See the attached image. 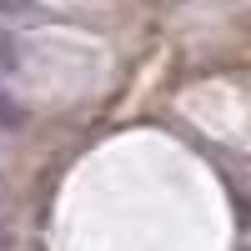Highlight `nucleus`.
Listing matches in <instances>:
<instances>
[{"mask_svg":"<svg viewBox=\"0 0 251 251\" xmlns=\"http://www.w3.org/2000/svg\"><path fill=\"white\" fill-rule=\"evenodd\" d=\"M20 126H25V111L15 106V96L0 91V131H20Z\"/></svg>","mask_w":251,"mask_h":251,"instance_id":"1","label":"nucleus"},{"mask_svg":"<svg viewBox=\"0 0 251 251\" xmlns=\"http://www.w3.org/2000/svg\"><path fill=\"white\" fill-rule=\"evenodd\" d=\"M15 60H20V55H15V40L0 30V75H10V71H15Z\"/></svg>","mask_w":251,"mask_h":251,"instance_id":"2","label":"nucleus"},{"mask_svg":"<svg viewBox=\"0 0 251 251\" xmlns=\"http://www.w3.org/2000/svg\"><path fill=\"white\" fill-rule=\"evenodd\" d=\"M0 251H5V246H0Z\"/></svg>","mask_w":251,"mask_h":251,"instance_id":"3","label":"nucleus"}]
</instances>
